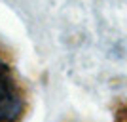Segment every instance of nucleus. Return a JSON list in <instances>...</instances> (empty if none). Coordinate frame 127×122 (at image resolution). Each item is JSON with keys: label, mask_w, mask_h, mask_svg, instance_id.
Returning <instances> with one entry per match:
<instances>
[{"label": "nucleus", "mask_w": 127, "mask_h": 122, "mask_svg": "<svg viewBox=\"0 0 127 122\" xmlns=\"http://www.w3.org/2000/svg\"><path fill=\"white\" fill-rule=\"evenodd\" d=\"M25 113V94L10 61L0 53V122H17Z\"/></svg>", "instance_id": "nucleus-1"}]
</instances>
